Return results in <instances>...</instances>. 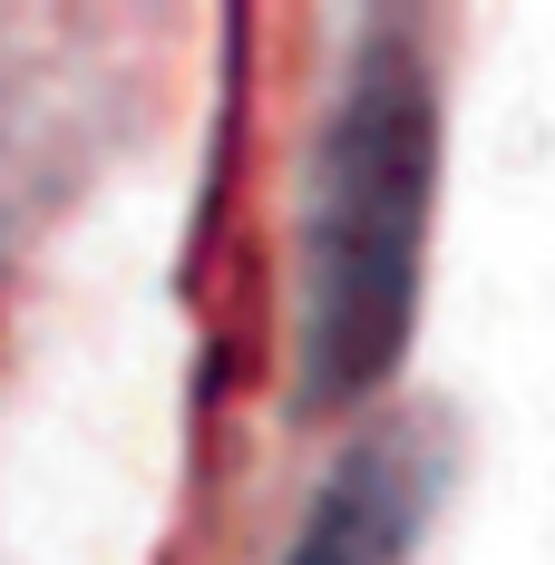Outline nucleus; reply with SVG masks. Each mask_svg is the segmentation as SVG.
<instances>
[{
  "instance_id": "nucleus-1",
  "label": "nucleus",
  "mask_w": 555,
  "mask_h": 565,
  "mask_svg": "<svg viewBox=\"0 0 555 565\" xmlns=\"http://www.w3.org/2000/svg\"><path fill=\"white\" fill-rule=\"evenodd\" d=\"M429 167H439L429 68L419 50L381 40L351 68L322 127V175H312V254H302V399L312 409L361 399L409 341Z\"/></svg>"
},
{
  "instance_id": "nucleus-2",
  "label": "nucleus",
  "mask_w": 555,
  "mask_h": 565,
  "mask_svg": "<svg viewBox=\"0 0 555 565\" xmlns=\"http://www.w3.org/2000/svg\"><path fill=\"white\" fill-rule=\"evenodd\" d=\"M409 526H419V478L381 439V449H351L341 478L312 498L292 565H399L409 556Z\"/></svg>"
}]
</instances>
